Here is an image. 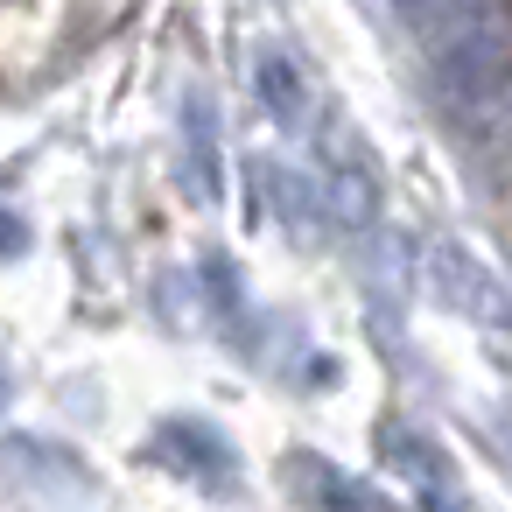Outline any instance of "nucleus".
<instances>
[{
    "mask_svg": "<svg viewBox=\"0 0 512 512\" xmlns=\"http://www.w3.org/2000/svg\"><path fill=\"white\" fill-rule=\"evenodd\" d=\"M400 15L414 22L449 106L484 113L498 85L512 78V22L498 0H400Z\"/></svg>",
    "mask_w": 512,
    "mask_h": 512,
    "instance_id": "1",
    "label": "nucleus"
},
{
    "mask_svg": "<svg viewBox=\"0 0 512 512\" xmlns=\"http://www.w3.org/2000/svg\"><path fill=\"white\" fill-rule=\"evenodd\" d=\"M386 463L407 477V498L421 512H470V491H463V470L449 463V449L421 428H386Z\"/></svg>",
    "mask_w": 512,
    "mask_h": 512,
    "instance_id": "2",
    "label": "nucleus"
},
{
    "mask_svg": "<svg viewBox=\"0 0 512 512\" xmlns=\"http://www.w3.org/2000/svg\"><path fill=\"white\" fill-rule=\"evenodd\" d=\"M428 281H435V295L449 302V309H463L470 323H484V330H512V295H505V281L477 260V253H463V246H435L428 253Z\"/></svg>",
    "mask_w": 512,
    "mask_h": 512,
    "instance_id": "3",
    "label": "nucleus"
},
{
    "mask_svg": "<svg viewBox=\"0 0 512 512\" xmlns=\"http://www.w3.org/2000/svg\"><path fill=\"white\" fill-rule=\"evenodd\" d=\"M288 491H295V505L302 512H400L379 484H365V477H351V470H337V463H323V456H288Z\"/></svg>",
    "mask_w": 512,
    "mask_h": 512,
    "instance_id": "4",
    "label": "nucleus"
},
{
    "mask_svg": "<svg viewBox=\"0 0 512 512\" xmlns=\"http://www.w3.org/2000/svg\"><path fill=\"white\" fill-rule=\"evenodd\" d=\"M260 92H267V106H274L281 120H302V106H309V92H302V78L288 71V57H267V64H260Z\"/></svg>",
    "mask_w": 512,
    "mask_h": 512,
    "instance_id": "5",
    "label": "nucleus"
},
{
    "mask_svg": "<svg viewBox=\"0 0 512 512\" xmlns=\"http://www.w3.org/2000/svg\"><path fill=\"white\" fill-rule=\"evenodd\" d=\"M22 246H29V232H22L8 211H0V253H22Z\"/></svg>",
    "mask_w": 512,
    "mask_h": 512,
    "instance_id": "6",
    "label": "nucleus"
},
{
    "mask_svg": "<svg viewBox=\"0 0 512 512\" xmlns=\"http://www.w3.org/2000/svg\"><path fill=\"white\" fill-rule=\"evenodd\" d=\"M0 400H8V372H0Z\"/></svg>",
    "mask_w": 512,
    "mask_h": 512,
    "instance_id": "7",
    "label": "nucleus"
}]
</instances>
